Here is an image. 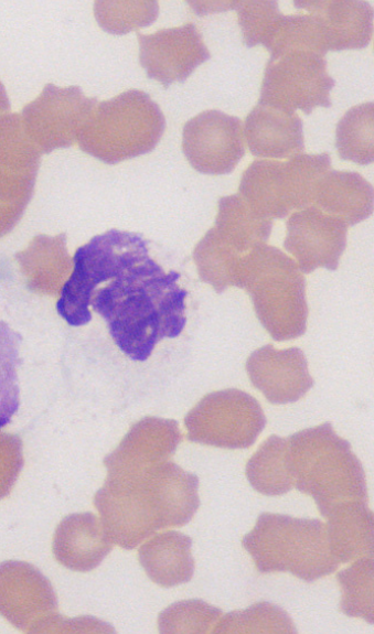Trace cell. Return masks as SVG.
I'll return each mask as SVG.
<instances>
[{
	"label": "cell",
	"instance_id": "cell-34",
	"mask_svg": "<svg viewBox=\"0 0 374 634\" xmlns=\"http://www.w3.org/2000/svg\"><path fill=\"white\" fill-rule=\"evenodd\" d=\"M22 466L21 440L17 436L0 432V499L11 492Z\"/></svg>",
	"mask_w": 374,
	"mask_h": 634
},
{
	"label": "cell",
	"instance_id": "cell-12",
	"mask_svg": "<svg viewBox=\"0 0 374 634\" xmlns=\"http://www.w3.org/2000/svg\"><path fill=\"white\" fill-rule=\"evenodd\" d=\"M182 149L197 172L228 174L245 154L242 120L221 110H204L185 122Z\"/></svg>",
	"mask_w": 374,
	"mask_h": 634
},
{
	"label": "cell",
	"instance_id": "cell-33",
	"mask_svg": "<svg viewBox=\"0 0 374 634\" xmlns=\"http://www.w3.org/2000/svg\"><path fill=\"white\" fill-rule=\"evenodd\" d=\"M238 24L242 29L245 46L264 45L266 49L282 18L277 1H238Z\"/></svg>",
	"mask_w": 374,
	"mask_h": 634
},
{
	"label": "cell",
	"instance_id": "cell-25",
	"mask_svg": "<svg viewBox=\"0 0 374 634\" xmlns=\"http://www.w3.org/2000/svg\"><path fill=\"white\" fill-rule=\"evenodd\" d=\"M246 476L254 490L268 496L295 487L288 439L270 436L248 460Z\"/></svg>",
	"mask_w": 374,
	"mask_h": 634
},
{
	"label": "cell",
	"instance_id": "cell-15",
	"mask_svg": "<svg viewBox=\"0 0 374 634\" xmlns=\"http://www.w3.org/2000/svg\"><path fill=\"white\" fill-rule=\"evenodd\" d=\"M346 234L342 219L308 206L288 218L284 247L296 257L303 273L320 267L335 270L346 247Z\"/></svg>",
	"mask_w": 374,
	"mask_h": 634
},
{
	"label": "cell",
	"instance_id": "cell-30",
	"mask_svg": "<svg viewBox=\"0 0 374 634\" xmlns=\"http://www.w3.org/2000/svg\"><path fill=\"white\" fill-rule=\"evenodd\" d=\"M20 342L21 336L0 322V428L10 422L20 405L17 377Z\"/></svg>",
	"mask_w": 374,
	"mask_h": 634
},
{
	"label": "cell",
	"instance_id": "cell-1",
	"mask_svg": "<svg viewBox=\"0 0 374 634\" xmlns=\"http://www.w3.org/2000/svg\"><path fill=\"white\" fill-rule=\"evenodd\" d=\"M180 273L165 272L140 234L109 229L78 247L61 289L57 313L71 326L105 321L111 339L130 359L145 362L156 345L183 331L188 291Z\"/></svg>",
	"mask_w": 374,
	"mask_h": 634
},
{
	"label": "cell",
	"instance_id": "cell-9",
	"mask_svg": "<svg viewBox=\"0 0 374 634\" xmlns=\"http://www.w3.org/2000/svg\"><path fill=\"white\" fill-rule=\"evenodd\" d=\"M81 87L46 84L42 93L26 104L20 114L23 130L41 154L68 148L79 136L97 104Z\"/></svg>",
	"mask_w": 374,
	"mask_h": 634
},
{
	"label": "cell",
	"instance_id": "cell-18",
	"mask_svg": "<svg viewBox=\"0 0 374 634\" xmlns=\"http://www.w3.org/2000/svg\"><path fill=\"white\" fill-rule=\"evenodd\" d=\"M250 153L259 158H290L304 149L303 123L296 111L258 101L245 120Z\"/></svg>",
	"mask_w": 374,
	"mask_h": 634
},
{
	"label": "cell",
	"instance_id": "cell-29",
	"mask_svg": "<svg viewBox=\"0 0 374 634\" xmlns=\"http://www.w3.org/2000/svg\"><path fill=\"white\" fill-rule=\"evenodd\" d=\"M213 633H297V628L281 608L258 602L244 611L221 616Z\"/></svg>",
	"mask_w": 374,
	"mask_h": 634
},
{
	"label": "cell",
	"instance_id": "cell-35",
	"mask_svg": "<svg viewBox=\"0 0 374 634\" xmlns=\"http://www.w3.org/2000/svg\"><path fill=\"white\" fill-rule=\"evenodd\" d=\"M10 101L3 84L0 82V119L9 114Z\"/></svg>",
	"mask_w": 374,
	"mask_h": 634
},
{
	"label": "cell",
	"instance_id": "cell-24",
	"mask_svg": "<svg viewBox=\"0 0 374 634\" xmlns=\"http://www.w3.org/2000/svg\"><path fill=\"white\" fill-rule=\"evenodd\" d=\"M271 227L273 221L256 214L239 195L220 198L213 228L221 239L238 254L265 244Z\"/></svg>",
	"mask_w": 374,
	"mask_h": 634
},
{
	"label": "cell",
	"instance_id": "cell-31",
	"mask_svg": "<svg viewBox=\"0 0 374 634\" xmlns=\"http://www.w3.org/2000/svg\"><path fill=\"white\" fill-rule=\"evenodd\" d=\"M222 610L202 600L175 602L158 617L161 633H213Z\"/></svg>",
	"mask_w": 374,
	"mask_h": 634
},
{
	"label": "cell",
	"instance_id": "cell-19",
	"mask_svg": "<svg viewBox=\"0 0 374 634\" xmlns=\"http://www.w3.org/2000/svg\"><path fill=\"white\" fill-rule=\"evenodd\" d=\"M318 20L328 51L363 49L373 33V8L366 1H295Z\"/></svg>",
	"mask_w": 374,
	"mask_h": 634
},
{
	"label": "cell",
	"instance_id": "cell-5",
	"mask_svg": "<svg viewBox=\"0 0 374 634\" xmlns=\"http://www.w3.org/2000/svg\"><path fill=\"white\" fill-rule=\"evenodd\" d=\"M165 129L159 105L141 90L129 89L97 103L86 119L77 143L82 151L116 164L152 151Z\"/></svg>",
	"mask_w": 374,
	"mask_h": 634
},
{
	"label": "cell",
	"instance_id": "cell-3",
	"mask_svg": "<svg viewBox=\"0 0 374 634\" xmlns=\"http://www.w3.org/2000/svg\"><path fill=\"white\" fill-rule=\"evenodd\" d=\"M242 544L261 573L287 571L313 582L340 565L331 551L325 524L316 518L263 513Z\"/></svg>",
	"mask_w": 374,
	"mask_h": 634
},
{
	"label": "cell",
	"instance_id": "cell-7",
	"mask_svg": "<svg viewBox=\"0 0 374 634\" xmlns=\"http://www.w3.org/2000/svg\"><path fill=\"white\" fill-rule=\"evenodd\" d=\"M265 425L259 402L238 389L209 394L185 418L191 441L226 449L249 448Z\"/></svg>",
	"mask_w": 374,
	"mask_h": 634
},
{
	"label": "cell",
	"instance_id": "cell-2",
	"mask_svg": "<svg viewBox=\"0 0 374 634\" xmlns=\"http://www.w3.org/2000/svg\"><path fill=\"white\" fill-rule=\"evenodd\" d=\"M287 439L295 487L313 497L322 516L336 504L367 501L363 466L330 422Z\"/></svg>",
	"mask_w": 374,
	"mask_h": 634
},
{
	"label": "cell",
	"instance_id": "cell-17",
	"mask_svg": "<svg viewBox=\"0 0 374 634\" xmlns=\"http://www.w3.org/2000/svg\"><path fill=\"white\" fill-rule=\"evenodd\" d=\"M181 434L173 420L145 418L136 423L120 445L104 459L107 474H131L168 461Z\"/></svg>",
	"mask_w": 374,
	"mask_h": 634
},
{
	"label": "cell",
	"instance_id": "cell-8",
	"mask_svg": "<svg viewBox=\"0 0 374 634\" xmlns=\"http://www.w3.org/2000/svg\"><path fill=\"white\" fill-rule=\"evenodd\" d=\"M335 82L323 55L291 51L270 57L265 68L260 103L309 115L317 107H330Z\"/></svg>",
	"mask_w": 374,
	"mask_h": 634
},
{
	"label": "cell",
	"instance_id": "cell-28",
	"mask_svg": "<svg viewBox=\"0 0 374 634\" xmlns=\"http://www.w3.org/2000/svg\"><path fill=\"white\" fill-rule=\"evenodd\" d=\"M373 556L362 557L336 574L341 587L340 610L374 623Z\"/></svg>",
	"mask_w": 374,
	"mask_h": 634
},
{
	"label": "cell",
	"instance_id": "cell-14",
	"mask_svg": "<svg viewBox=\"0 0 374 634\" xmlns=\"http://www.w3.org/2000/svg\"><path fill=\"white\" fill-rule=\"evenodd\" d=\"M138 41L139 61L147 76L165 88L184 82L211 57L202 34L191 22L152 34L138 33Z\"/></svg>",
	"mask_w": 374,
	"mask_h": 634
},
{
	"label": "cell",
	"instance_id": "cell-36",
	"mask_svg": "<svg viewBox=\"0 0 374 634\" xmlns=\"http://www.w3.org/2000/svg\"><path fill=\"white\" fill-rule=\"evenodd\" d=\"M6 232H7L6 228L0 224V236H1L2 234H4Z\"/></svg>",
	"mask_w": 374,
	"mask_h": 634
},
{
	"label": "cell",
	"instance_id": "cell-6",
	"mask_svg": "<svg viewBox=\"0 0 374 634\" xmlns=\"http://www.w3.org/2000/svg\"><path fill=\"white\" fill-rule=\"evenodd\" d=\"M331 170L330 154L300 153L287 161L256 160L243 173L241 197L259 216L282 218L313 202L321 178Z\"/></svg>",
	"mask_w": 374,
	"mask_h": 634
},
{
	"label": "cell",
	"instance_id": "cell-26",
	"mask_svg": "<svg viewBox=\"0 0 374 634\" xmlns=\"http://www.w3.org/2000/svg\"><path fill=\"white\" fill-rule=\"evenodd\" d=\"M373 101L353 106L339 120L335 148L341 159L361 165L373 162Z\"/></svg>",
	"mask_w": 374,
	"mask_h": 634
},
{
	"label": "cell",
	"instance_id": "cell-21",
	"mask_svg": "<svg viewBox=\"0 0 374 634\" xmlns=\"http://www.w3.org/2000/svg\"><path fill=\"white\" fill-rule=\"evenodd\" d=\"M323 517L333 556L340 563L373 556V512L367 501H348L334 505Z\"/></svg>",
	"mask_w": 374,
	"mask_h": 634
},
{
	"label": "cell",
	"instance_id": "cell-23",
	"mask_svg": "<svg viewBox=\"0 0 374 634\" xmlns=\"http://www.w3.org/2000/svg\"><path fill=\"white\" fill-rule=\"evenodd\" d=\"M192 539L177 530L158 534L139 548V561L147 576L161 587L189 582L194 572Z\"/></svg>",
	"mask_w": 374,
	"mask_h": 634
},
{
	"label": "cell",
	"instance_id": "cell-20",
	"mask_svg": "<svg viewBox=\"0 0 374 634\" xmlns=\"http://www.w3.org/2000/svg\"><path fill=\"white\" fill-rule=\"evenodd\" d=\"M111 548L100 519L92 513L66 516L56 527L52 545L55 559L79 572L98 567Z\"/></svg>",
	"mask_w": 374,
	"mask_h": 634
},
{
	"label": "cell",
	"instance_id": "cell-4",
	"mask_svg": "<svg viewBox=\"0 0 374 634\" xmlns=\"http://www.w3.org/2000/svg\"><path fill=\"white\" fill-rule=\"evenodd\" d=\"M304 286L297 262L276 247L260 244L242 257L238 287L250 294L259 321L276 341L304 333Z\"/></svg>",
	"mask_w": 374,
	"mask_h": 634
},
{
	"label": "cell",
	"instance_id": "cell-22",
	"mask_svg": "<svg viewBox=\"0 0 374 634\" xmlns=\"http://www.w3.org/2000/svg\"><path fill=\"white\" fill-rule=\"evenodd\" d=\"M313 202L353 226L373 213V186L357 172L329 170L319 181Z\"/></svg>",
	"mask_w": 374,
	"mask_h": 634
},
{
	"label": "cell",
	"instance_id": "cell-16",
	"mask_svg": "<svg viewBox=\"0 0 374 634\" xmlns=\"http://www.w3.org/2000/svg\"><path fill=\"white\" fill-rule=\"evenodd\" d=\"M246 368L253 385L271 404L295 402L313 386L307 359L297 347L279 351L263 346L252 353Z\"/></svg>",
	"mask_w": 374,
	"mask_h": 634
},
{
	"label": "cell",
	"instance_id": "cell-13",
	"mask_svg": "<svg viewBox=\"0 0 374 634\" xmlns=\"http://www.w3.org/2000/svg\"><path fill=\"white\" fill-rule=\"evenodd\" d=\"M116 476L132 481L160 529L188 524L200 506L197 476L169 460L141 472Z\"/></svg>",
	"mask_w": 374,
	"mask_h": 634
},
{
	"label": "cell",
	"instance_id": "cell-27",
	"mask_svg": "<svg viewBox=\"0 0 374 634\" xmlns=\"http://www.w3.org/2000/svg\"><path fill=\"white\" fill-rule=\"evenodd\" d=\"M200 272L217 292L229 286L238 287L242 257L225 244L214 228H211L195 249Z\"/></svg>",
	"mask_w": 374,
	"mask_h": 634
},
{
	"label": "cell",
	"instance_id": "cell-32",
	"mask_svg": "<svg viewBox=\"0 0 374 634\" xmlns=\"http://www.w3.org/2000/svg\"><path fill=\"white\" fill-rule=\"evenodd\" d=\"M94 12L101 29L125 34L154 22L159 4L157 1H97Z\"/></svg>",
	"mask_w": 374,
	"mask_h": 634
},
{
	"label": "cell",
	"instance_id": "cell-10",
	"mask_svg": "<svg viewBox=\"0 0 374 634\" xmlns=\"http://www.w3.org/2000/svg\"><path fill=\"white\" fill-rule=\"evenodd\" d=\"M0 615L29 633L47 632L62 617L47 578L32 565L18 560L0 563Z\"/></svg>",
	"mask_w": 374,
	"mask_h": 634
},
{
	"label": "cell",
	"instance_id": "cell-11",
	"mask_svg": "<svg viewBox=\"0 0 374 634\" xmlns=\"http://www.w3.org/2000/svg\"><path fill=\"white\" fill-rule=\"evenodd\" d=\"M40 151L25 135L20 114L0 119V224L9 230L32 196Z\"/></svg>",
	"mask_w": 374,
	"mask_h": 634
}]
</instances>
